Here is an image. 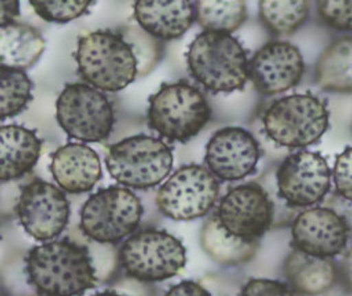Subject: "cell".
I'll return each mask as SVG.
<instances>
[{
	"instance_id": "1",
	"label": "cell",
	"mask_w": 352,
	"mask_h": 296,
	"mask_svg": "<svg viewBox=\"0 0 352 296\" xmlns=\"http://www.w3.org/2000/svg\"><path fill=\"white\" fill-rule=\"evenodd\" d=\"M25 269L38 296H82L98 280L90 249L67 238L30 250Z\"/></svg>"
},
{
	"instance_id": "2",
	"label": "cell",
	"mask_w": 352,
	"mask_h": 296,
	"mask_svg": "<svg viewBox=\"0 0 352 296\" xmlns=\"http://www.w3.org/2000/svg\"><path fill=\"white\" fill-rule=\"evenodd\" d=\"M82 79L102 91H120L139 76V61L129 41L119 31L82 34L76 50Z\"/></svg>"
},
{
	"instance_id": "3",
	"label": "cell",
	"mask_w": 352,
	"mask_h": 296,
	"mask_svg": "<svg viewBox=\"0 0 352 296\" xmlns=\"http://www.w3.org/2000/svg\"><path fill=\"white\" fill-rule=\"evenodd\" d=\"M186 60L192 78L214 94L243 90L250 78L247 52L230 33L202 32L192 41Z\"/></svg>"
},
{
	"instance_id": "4",
	"label": "cell",
	"mask_w": 352,
	"mask_h": 296,
	"mask_svg": "<svg viewBox=\"0 0 352 296\" xmlns=\"http://www.w3.org/2000/svg\"><path fill=\"white\" fill-rule=\"evenodd\" d=\"M210 117L208 99L188 82L164 83L149 98V126L168 140H192L208 124Z\"/></svg>"
},
{
	"instance_id": "5",
	"label": "cell",
	"mask_w": 352,
	"mask_h": 296,
	"mask_svg": "<svg viewBox=\"0 0 352 296\" xmlns=\"http://www.w3.org/2000/svg\"><path fill=\"white\" fill-rule=\"evenodd\" d=\"M330 124L326 104L311 94H294L272 103L263 116L267 136L289 149L307 148L324 135Z\"/></svg>"
},
{
	"instance_id": "6",
	"label": "cell",
	"mask_w": 352,
	"mask_h": 296,
	"mask_svg": "<svg viewBox=\"0 0 352 296\" xmlns=\"http://www.w3.org/2000/svg\"><path fill=\"white\" fill-rule=\"evenodd\" d=\"M112 178L126 187H156L169 175L173 166L170 148L156 137L132 136L113 144L106 157Z\"/></svg>"
},
{
	"instance_id": "7",
	"label": "cell",
	"mask_w": 352,
	"mask_h": 296,
	"mask_svg": "<svg viewBox=\"0 0 352 296\" xmlns=\"http://www.w3.org/2000/svg\"><path fill=\"white\" fill-rule=\"evenodd\" d=\"M142 216V201L131 190L110 186L99 190L83 204L80 228L96 242L113 244L133 234Z\"/></svg>"
},
{
	"instance_id": "8",
	"label": "cell",
	"mask_w": 352,
	"mask_h": 296,
	"mask_svg": "<svg viewBox=\"0 0 352 296\" xmlns=\"http://www.w3.org/2000/svg\"><path fill=\"white\" fill-rule=\"evenodd\" d=\"M119 261L135 281H166L186 265V249L175 236L146 229L131 236L123 244Z\"/></svg>"
},
{
	"instance_id": "9",
	"label": "cell",
	"mask_w": 352,
	"mask_h": 296,
	"mask_svg": "<svg viewBox=\"0 0 352 296\" xmlns=\"http://www.w3.org/2000/svg\"><path fill=\"white\" fill-rule=\"evenodd\" d=\"M60 126L70 139L100 142L109 139L115 123L109 98L87 83H69L56 103Z\"/></svg>"
},
{
	"instance_id": "10",
	"label": "cell",
	"mask_w": 352,
	"mask_h": 296,
	"mask_svg": "<svg viewBox=\"0 0 352 296\" xmlns=\"http://www.w3.org/2000/svg\"><path fill=\"white\" fill-rule=\"evenodd\" d=\"M219 181L206 168L189 165L178 169L162 186L156 203L161 214L178 221L202 218L219 196Z\"/></svg>"
},
{
	"instance_id": "11",
	"label": "cell",
	"mask_w": 352,
	"mask_h": 296,
	"mask_svg": "<svg viewBox=\"0 0 352 296\" xmlns=\"http://www.w3.org/2000/svg\"><path fill=\"white\" fill-rule=\"evenodd\" d=\"M333 174L327 161L316 152H297L284 159L276 174L278 195L290 207L322 202L331 188Z\"/></svg>"
},
{
	"instance_id": "12",
	"label": "cell",
	"mask_w": 352,
	"mask_h": 296,
	"mask_svg": "<svg viewBox=\"0 0 352 296\" xmlns=\"http://www.w3.org/2000/svg\"><path fill=\"white\" fill-rule=\"evenodd\" d=\"M224 231L248 242L258 241L273 223V203L257 183L231 188L215 215Z\"/></svg>"
},
{
	"instance_id": "13",
	"label": "cell",
	"mask_w": 352,
	"mask_h": 296,
	"mask_svg": "<svg viewBox=\"0 0 352 296\" xmlns=\"http://www.w3.org/2000/svg\"><path fill=\"white\" fill-rule=\"evenodd\" d=\"M16 215L24 231L34 240L50 241L64 232L70 207L60 188L34 179L21 190Z\"/></svg>"
},
{
	"instance_id": "14",
	"label": "cell",
	"mask_w": 352,
	"mask_h": 296,
	"mask_svg": "<svg viewBox=\"0 0 352 296\" xmlns=\"http://www.w3.org/2000/svg\"><path fill=\"white\" fill-rule=\"evenodd\" d=\"M349 234L344 221L327 207L305 209L292 224L294 249L320 258L342 254L347 247Z\"/></svg>"
},
{
	"instance_id": "15",
	"label": "cell",
	"mask_w": 352,
	"mask_h": 296,
	"mask_svg": "<svg viewBox=\"0 0 352 296\" xmlns=\"http://www.w3.org/2000/svg\"><path fill=\"white\" fill-rule=\"evenodd\" d=\"M250 79L264 95L285 93L297 86L305 71L298 47L285 41H271L260 47L250 61Z\"/></svg>"
},
{
	"instance_id": "16",
	"label": "cell",
	"mask_w": 352,
	"mask_h": 296,
	"mask_svg": "<svg viewBox=\"0 0 352 296\" xmlns=\"http://www.w3.org/2000/svg\"><path fill=\"white\" fill-rule=\"evenodd\" d=\"M260 158L256 139L239 126L218 130L206 146L208 170L224 182L239 181L255 172Z\"/></svg>"
},
{
	"instance_id": "17",
	"label": "cell",
	"mask_w": 352,
	"mask_h": 296,
	"mask_svg": "<svg viewBox=\"0 0 352 296\" xmlns=\"http://www.w3.org/2000/svg\"><path fill=\"white\" fill-rule=\"evenodd\" d=\"M50 172L61 190L70 194H83L91 191L100 181L102 165L94 149L70 142L56 150Z\"/></svg>"
},
{
	"instance_id": "18",
	"label": "cell",
	"mask_w": 352,
	"mask_h": 296,
	"mask_svg": "<svg viewBox=\"0 0 352 296\" xmlns=\"http://www.w3.org/2000/svg\"><path fill=\"white\" fill-rule=\"evenodd\" d=\"M135 19L148 34L160 40H176L190 30L197 20L195 3L136 1Z\"/></svg>"
},
{
	"instance_id": "19",
	"label": "cell",
	"mask_w": 352,
	"mask_h": 296,
	"mask_svg": "<svg viewBox=\"0 0 352 296\" xmlns=\"http://www.w3.org/2000/svg\"><path fill=\"white\" fill-rule=\"evenodd\" d=\"M41 153V140L21 125H4L0 129V179L15 181L31 172Z\"/></svg>"
},
{
	"instance_id": "20",
	"label": "cell",
	"mask_w": 352,
	"mask_h": 296,
	"mask_svg": "<svg viewBox=\"0 0 352 296\" xmlns=\"http://www.w3.org/2000/svg\"><path fill=\"white\" fill-rule=\"evenodd\" d=\"M285 274L293 288L307 296H317L333 288L338 278L336 262L331 258H320L292 251L285 261Z\"/></svg>"
},
{
	"instance_id": "21",
	"label": "cell",
	"mask_w": 352,
	"mask_h": 296,
	"mask_svg": "<svg viewBox=\"0 0 352 296\" xmlns=\"http://www.w3.org/2000/svg\"><path fill=\"white\" fill-rule=\"evenodd\" d=\"M45 38L32 25L12 23L0 28V62L4 67L25 70L40 60Z\"/></svg>"
},
{
	"instance_id": "22",
	"label": "cell",
	"mask_w": 352,
	"mask_h": 296,
	"mask_svg": "<svg viewBox=\"0 0 352 296\" xmlns=\"http://www.w3.org/2000/svg\"><path fill=\"white\" fill-rule=\"evenodd\" d=\"M201 244L208 255L223 266H238L252 260L258 241L248 242L226 232L217 216L208 218L201 232Z\"/></svg>"
},
{
	"instance_id": "23",
	"label": "cell",
	"mask_w": 352,
	"mask_h": 296,
	"mask_svg": "<svg viewBox=\"0 0 352 296\" xmlns=\"http://www.w3.org/2000/svg\"><path fill=\"white\" fill-rule=\"evenodd\" d=\"M317 82L326 91L352 93V36L324 49L317 63Z\"/></svg>"
},
{
	"instance_id": "24",
	"label": "cell",
	"mask_w": 352,
	"mask_h": 296,
	"mask_svg": "<svg viewBox=\"0 0 352 296\" xmlns=\"http://www.w3.org/2000/svg\"><path fill=\"white\" fill-rule=\"evenodd\" d=\"M197 21L208 32L232 33L247 19L244 1H197Z\"/></svg>"
},
{
	"instance_id": "25",
	"label": "cell",
	"mask_w": 352,
	"mask_h": 296,
	"mask_svg": "<svg viewBox=\"0 0 352 296\" xmlns=\"http://www.w3.org/2000/svg\"><path fill=\"white\" fill-rule=\"evenodd\" d=\"M307 1H260V19L270 31L276 34H292L297 31L309 16Z\"/></svg>"
},
{
	"instance_id": "26",
	"label": "cell",
	"mask_w": 352,
	"mask_h": 296,
	"mask_svg": "<svg viewBox=\"0 0 352 296\" xmlns=\"http://www.w3.org/2000/svg\"><path fill=\"white\" fill-rule=\"evenodd\" d=\"M1 120L23 112L32 99L33 83L24 70L0 66Z\"/></svg>"
},
{
	"instance_id": "27",
	"label": "cell",
	"mask_w": 352,
	"mask_h": 296,
	"mask_svg": "<svg viewBox=\"0 0 352 296\" xmlns=\"http://www.w3.org/2000/svg\"><path fill=\"white\" fill-rule=\"evenodd\" d=\"M119 32L129 41L139 61V76L151 73L160 60V45L155 37L138 27H124Z\"/></svg>"
},
{
	"instance_id": "28",
	"label": "cell",
	"mask_w": 352,
	"mask_h": 296,
	"mask_svg": "<svg viewBox=\"0 0 352 296\" xmlns=\"http://www.w3.org/2000/svg\"><path fill=\"white\" fill-rule=\"evenodd\" d=\"M31 7L41 19L49 23H69L85 15L93 1L67 0V1H31Z\"/></svg>"
},
{
	"instance_id": "29",
	"label": "cell",
	"mask_w": 352,
	"mask_h": 296,
	"mask_svg": "<svg viewBox=\"0 0 352 296\" xmlns=\"http://www.w3.org/2000/svg\"><path fill=\"white\" fill-rule=\"evenodd\" d=\"M320 19L338 31H352V1H320Z\"/></svg>"
},
{
	"instance_id": "30",
	"label": "cell",
	"mask_w": 352,
	"mask_h": 296,
	"mask_svg": "<svg viewBox=\"0 0 352 296\" xmlns=\"http://www.w3.org/2000/svg\"><path fill=\"white\" fill-rule=\"evenodd\" d=\"M334 183L336 194L352 202V148H346L336 157Z\"/></svg>"
},
{
	"instance_id": "31",
	"label": "cell",
	"mask_w": 352,
	"mask_h": 296,
	"mask_svg": "<svg viewBox=\"0 0 352 296\" xmlns=\"http://www.w3.org/2000/svg\"><path fill=\"white\" fill-rule=\"evenodd\" d=\"M239 296H297L287 284L272 280H251L241 288Z\"/></svg>"
},
{
	"instance_id": "32",
	"label": "cell",
	"mask_w": 352,
	"mask_h": 296,
	"mask_svg": "<svg viewBox=\"0 0 352 296\" xmlns=\"http://www.w3.org/2000/svg\"><path fill=\"white\" fill-rule=\"evenodd\" d=\"M326 207L336 211V214L344 221L349 234H352V202L347 201L338 194H331L326 202Z\"/></svg>"
},
{
	"instance_id": "33",
	"label": "cell",
	"mask_w": 352,
	"mask_h": 296,
	"mask_svg": "<svg viewBox=\"0 0 352 296\" xmlns=\"http://www.w3.org/2000/svg\"><path fill=\"white\" fill-rule=\"evenodd\" d=\"M165 296H211V294L197 282L184 281L173 286Z\"/></svg>"
},
{
	"instance_id": "34",
	"label": "cell",
	"mask_w": 352,
	"mask_h": 296,
	"mask_svg": "<svg viewBox=\"0 0 352 296\" xmlns=\"http://www.w3.org/2000/svg\"><path fill=\"white\" fill-rule=\"evenodd\" d=\"M20 14V3L19 1H1V15H0V21L1 27L15 23L14 20L16 19Z\"/></svg>"
},
{
	"instance_id": "35",
	"label": "cell",
	"mask_w": 352,
	"mask_h": 296,
	"mask_svg": "<svg viewBox=\"0 0 352 296\" xmlns=\"http://www.w3.org/2000/svg\"><path fill=\"white\" fill-rule=\"evenodd\" d=\"M342 273L343 277L347 282L349 287L352 288V248L347 251L344 260H343V265H342Z\"/></svg>"
},
{
	"instance_id": "36",
	"label": "cell",
	"mask_w": 352,
	"mask_h": 296,
	"mask_svg": "<svg viewBox=\"0 0 352 296\" xmlns=\"http://www.w3.org/2000/svg\"><path fill=\"white\" fill-rule=\"evenodd\" d=\"M93 296H129L126 294H122V293H118V291H104V293H99Z\"/></svg>"
}]
</instances>
